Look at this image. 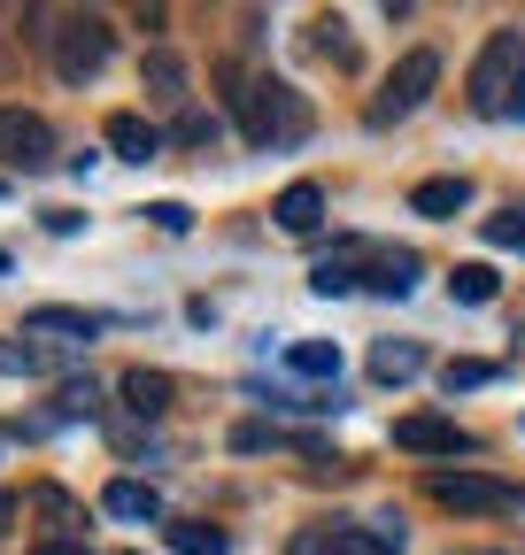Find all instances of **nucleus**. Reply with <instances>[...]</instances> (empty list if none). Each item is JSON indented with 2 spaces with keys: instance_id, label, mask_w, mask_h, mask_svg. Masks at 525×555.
I'll return each mask as SVG.
<instances>
[{
  "instance_id": "obj_1",
  "label": "nucleus",
  "mask_w": 525,
  "mask_h": 555,
  "mask_svg": "<svg viewBox=\"0 0 525 555\" xmlns=\"http://www.w3.org/2000/svg\"><path fill=\"white\" fill-rule=\"evenodd\" d=\"M217 86H225V101H232V116L247 131V147H294L309 131V108H302V93L286 78H255L240 62H217Z\"/></svg>"
},
{
  "instance_id": "obj_2",
  "label": "nucleus",
  "mask_w": 525,
  "mask_h": 555,
  "mask_svg": "<svg viewBox=\"0 0 525 555\" xmlns=\"http://www.w3.org/2000/svg\"><path fill=\"white\" fill-rule=\"evenodd\" d=\"M472 108L479 116H525V31L517 24L487 31V47L472 62Z\"/></svg>"
},
{
  "instance_id": "obj_3",
  "label": "nucleus",
  "mask_w": 525,
  "mask_h": 555,
  "mask_svg": "<svg viewBox=\"0 0 525 555\" xmlns=\"http://www.w3.org/2000/svg\"><path fill=\"white\" fill-rule=\"evenodd\" d=\"M47 54H54V78L62 86H86V78H101V62L116 54V31H108V16H62L47 31Z\"/></svg>"
},
{
  "instance_id": "obj_4",
  "label": "nucleus",
  "mask_w": 525,
  "mask_h": 555,
  "mask_svg": "<svg viewBox=\"0 0 525 555\" xmlns=\"http://www.w3.org/2000/svg\"><path fill=\"white\" fill-rule=\"evenodd\" d=\"M433 502L456 517H510L525 494L510 478H487V470H433Z\"/></svg>"
},
{
  "instance_id": "obj_5",
  "label": "nucleus",
  "mask_w": 525,
  "mask_h": 555,
  "mask_svg": "<svg viewBox=\"0 0 525 555\" xmlns=\"http://www.w3.org/2000/svg\"><path fill=\"white\" fill-rule=\"evenodd\" d=\"M433 86H440V54H433V47H410L402 62H394V78H386V93L371 101V124H402V116H418Z\"/></svg>"
},
{
  "instance_id": "obj_6",
  "label": "nucleus",
  "mask_w": 525,
  "mask_h": 555,
  "mask_svg": "<svg viewBox=\"0 0 525 555\" xmlns=\"http://www.w3.org/2000/svg\"><path fill=\"white\" fill-rule=\"evenodd\" d=\"M0 163L9 170H47L54 163V131H47V116H31V108H0Z\"/></svg>"
},
{
  "instance_id": "obj_7",
  "label": "nucleus",
  "mask_w": 525,
  "mask_h": 555,
  "mask_svg": "<svg viewBox=\"0 0 525 555\" xmlns=\"http://www.w3.org/2000/svg\"><path fill=\"white\" fill-rule=\"evenodd\" d=\"M394 448L402 455H472V433L456 416H394Z\"/></svg>"
},
{
  "instance_id": "obj_8",
  "label": "nucleus",
  "mask_w": 525,
  "mask_h": 555,
  "mask_svg": "<svg viewBox=\"0 0 525 555\" xmlns=\"http://www.w3.org/2000/svg\"><path fill=\"white\" fill-rule=\"evenodd\" d=\"M108 147H116V163H155V155H163V131H155L140 108H116V116H108Z\"/></svg>"
},
{
  "instance_id": "obj_9",
  "label": "nucleus",
  "mask_w": 525,
  "mask_h": 555,
  "mask_svg": "<svg viewBox=\"0 0 525 555\" xmlns=\"http://www.w3.org/2000/svg\"><path fill=\"white\" fill-rule=\"evenodd\" d=\"M140 86H148V101H155V108H178V116H185V62H178L170 47H155V54H148Z\"/></svg>"
},
{
  "instance_id": "obj_10",
  "label": "nucleus",
  "mask_w": 525,
  "mask_h": 555,
  "mask_svg": "<svg viewBox=\"0 0 525 555\" xmlns=\"http://www.w3.org/2000/svg\"><path fill=\"white\" fill-rule=\"evenodd\" d=\"M410 208H418V217H464V208H472V178H425L418 193H410Z\"/></svg>"
},
{
  "instance_id": "obj_11",
  "label": "nucleus",
  "mask_w": 525,
  "mask_h": 555,
  "mask_svg": "<svg viewBox=\"0 0 525 555\" xmlns=\"http://www.w3.org/2000/svg\"><path fill=\"white\" fill-rule=\"evenodd\" d=\"M418 371H425V347H418V339H379V347H371V378H379V386H402V378H418Z\"/></svg>"
},
{
  "instance_id": "obj_12",
  "label": "nucleus",
  "mask_w": 525,
  "mask_h": 555,
  "mask_svg": "<svg viewBox=\"0 0 525 555\" xmlns=\"http://www.w3.org/2000/svg\"><path fill=\"white\" fill-rule=\"evenodd\" d=\"M101 509H108V517H124V525H155V517H163L155 486H140V478H116L108 494H101Z\"/></svg>"
},
{
  "instance_id": "obj_13",
  "label": "nucleus",
  "mask_w": 525,
  "mask_h": 555,
  "mask_svg": "<svg viewBox=\"0 0 525 555\" xmlns=\"http://www.w3.org/2000/svg\"><path fill=\"white\" fill-rule=\"evenodd\" d=\"M271 217L286 224V232H317V217H324V185H309V178H294L286 193H279V208Z\"/></svg>"
},
{
  "instance_id": "obj_14",
  "label": "nucleus",
  "mask_w": 525,
  "mask_h": 555,
  "mask_svg": "<svg viewBox=\"0 0 525 555\" xmlns=\"http://www.w3.org/2000/svg\"><path fill=\"white\" fill-rule=\"evenodd\" d=\"M124 409L131 416H163L170 409V371H124Z\"/></svg>"
},
{
  "instance_id": "obj_15",
  "label": "nucleus",
  "mask_w": 525,
  "mask_h": 555,
  "mask_svg": "<svg viewBox=\"0 0 525 555\" xmlns=\"http://www.w3.org/2000/svg\"><path fill=\"white\" fill-rule=\"evenodd\" d=\"M286 371H302V378H341V347H333V339H294V347H286Z\"/></svg>"
},
{
  "instance_id": "obj_16",
  "label": "nucleus",
  "mask_w": 525,
  "mask_h": 555,
  "mask_svg": "<svg viewBox=\"0 0 525 555\" xmlns=\"http://www.w3.org/2000/svg\"><path fill=\"white\" fill-rule=\"evenodd\" d=\"M31 332H71V339H93V332H101V317H93V309H62V301H47V309H31Z\"/></svg>"
},
{
  "instance_id": "obj_17",
  "label": "nucleus",
  "mask_w": 525,
  "mask_h": 555,
  "mask_svg": "<svg viewBox=\"0 0 525 555\" xmlns=\"http://www.w3.org/2000/svg\"><path fill=\"white\" fill-rule=\"evenodd\" d=\"M418 286V255H402V247H394V255H379V270H371V294H394V301H402Z\"/></svg>"
},
{
  "instance_id": "obj_18",
  "label": "nucleus",
  "mask_w": 525,
  "mask_h": 555,
  "mask_svg": "<svg viewBox=\"0 0 525 555\" xmlns=\"http://www.w3.org/2000/svg\"><path fill=\"white\" fill-rule=\"evenodd\" d=\"M448 294L464 301V309H487V301H495V270H487V262H456V278H448Z\"/></svg>"
},
{
  "instance_id": "obj_19",
  "label": "nucleus",
  "mask_w": 525,
  "mask_h": 555,
  "mask_svg": "<svg viewBox=\"0 0 525 555\" xmlns=\"http://www.w3.org/2000/svg\"><path fill=\"white\" fill-rule=\"evenodd\" d=\"M163 532H170V547H178V555H225V532H217V525L178 517V525H163Z\"/></svg>"
},
{
  "instance_id": "obj_20",
  "label": "nucleus",
  "mask_w": 525,
  "mask_h": 555,
  "mask_svg": "<svg viewBox=\"0 0 525 555\" xmlns=\"http://www.w3.org/2000/svg\"><path fill=\"white\" fill-rule=\"evenodd\" d=\"M294 555H371L363 532H294Z\"/></svg>"
},
{
  "instance_id": "obj_21",
  "label": "nucleus",
  "mask_w": 525,
  "mask_h": 555,
  "mask_svg": "<svg viewBox=\"0 0 525 555\" xmlns=\"http://www.w3.org/2000/svg\"><path fill=\"white\" fill-rule=\"evenodd\" d=\"M93 409H101V386L93 378H71V386L54 393V416H93Z\"/></svg>"
},
{
  "instance_id": "obj_22",
  "label": "nucleus",
  "mask_w": 525,
  "mask_h": 555,
  "mask_svg": "<svg viewBox=\"0 0 525 555\" xmlns=\"http://www.w3.org/2000/svg\"><path fill=\"white\" fill-rule=\"evenodd\" d=\"M170 139H178V147H217V116H202V108H185V116L170 124Z\"/></svg>"
},
{
  "instance_id": "obj_23",
  "label": "nucleus",
  "mask_w": 525,
  "mask_h": 555,
  "mask_svg": "<svg viewBox=\"0 0 525 555\" xmlns=\"http://www.w3.org/2000/svg\"><path fill=\"white\" fill-rule=\"evenodd\" d=\"M0 371H9V378H39V371H54V363L39 356V347H9V339H0Z\"/></svg>"
},
{
  "instance_id": "obj_24",
  "label": "nucleus",
  "mask_w": 525,
  "mask_h": 555,
  "mask_svg": "<svg viewBox=\"0 0 525 555\" xmlns=\"http://www.w3.org/2000/svg\"><path fill=\"white\" fill-rule=\"evenodd\" d=\"M317 54H324V62H356V54H348V24H341V16H317Z\"/></svg>"
},
{
  "instance_id": "obj_25",
  "label": "nucleus",
  "mask_w": 525,
  "mask_h": 555,
  "mask_svg": "<svg viewBox=\"0 0 525 555\" xmlns=\"http://www.w3.org/2000/svg\"><path fill=\"white\" fill-rule=\"evenodd\" d=\"M440 386H448V393H472V386H495V363H448V371H440Z\"/></svg>"
},
{
  "instance_id": "obj_26",
  "label": "nucleus",
  "mask_w": 525,
  "mask_h": 555,
  "mask_svg": "<svg viewBox=\"0 0 525 555\" xmlns=\"http://www.w3.org/2000/svg\"><path fill=\"white\" fill-rule=\"evenodd\" d=\"M487 247H517V255H525V217H517V208L487 217Z\"/></svg>"
},
{
  "instance_id": "obj_27",
  "label": "nucleus",
  "mask_w": 525,
  "mask_h": 555,
  "mask_svg": "<svg viewBox=\"0 0 525 555\" xmlns=\"http://www.w3.org/2000/svg\"><path fill=\"white\" fill-rule=\"evenodd\" d=\"M309 286H317V294H348V286H356V270H348V262H317V270H309Z\"/></svg>"
},
{
  "instance_id": "obj_28",
  "label": "nucleus",
  "mask_w": 525,
  "mask_h": 555,
  "mask_svg": "<svg viewBox=\"0 0 525 555\" xmlns=\"http://www.w3.org/2000/svg\"><path fill=\"white\" fill-rule=\"evenodd\" d=\"M148 217H155V232H185V224H193V208H185V201H155Z\"/></svg>"
},
{
  "instance_id": "obj_29",
  "label": "nucleus",
  "mask_w": 525,
  "mask_h": 555,
  "mask_svg": "<svg viewBox=\"0 0 525 555\" xmlns=\"http://www.w3.org/2000/svg\"><path fill=\"white\" fill-rule=\"evenodd\" d=\"M271 440H279V433H262V425H240V433H232V448H240V455H255V448H271Z\"/></svg>"
},
{
  "instance_id": "obj_30",
  "label": "nucleus",
  "mask_w": 525,
  "mask_h": 555,
  "mask_svg": "<svg viewBox=\"0 0 525 555\" xmlns=\"http://www.w3.org/2000/svg\"><path fill=\"white\" fill-rule=\"evenodd\" d=\"M31 555H93V547H71V540H39Z\"/></svg>"
},
{
  "instance_id": "obj_31",
  "label": "nucleus",
  "mask_w": 525,
  "mask_h": 555,
  "mask_svg": "<svg viewBox=\"0 0 525 555\" xmlns=\"http://www.w3.org/2000/svg\"><path fill=\"white\" fill-rule=\"evenodd\" d=\"M464 555H510V547H464Z\"/></svg>"
},
{
  "instance_id": "obj_32",
  "label": "nucleus",
  "mask_w": 525,
  "mask_h": 555,
  "mask_svg": "<svg viewBox=\"0 0 525 555\" xmlns=\"http://www.w3.org/2000/svg\"><path fill=\"white\" fill-rule=\"evenodd\" d=\"M0 270H9V255H0Z\"/></svg>"
}]
</instances>
